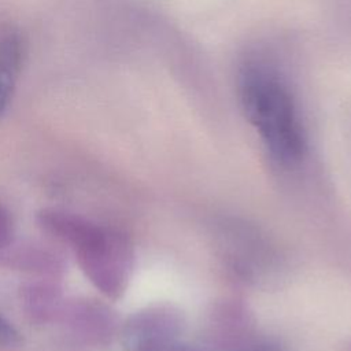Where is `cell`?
Segmentation results:
<instances>
[{
	"label": "cell",
	"instance_id": "obj_7",
	"mask_svg": "<svg viewBox=\"0 0 351 351\" xmlns=\"http://www.w3.org/2000/svg\"><path fill=\"white\" fill-rule=\"evenodd\" d=\"M21 296L27 317L37 324L53 322L63 300L60 289L48 280L26 284Z\"/></svg>",
	"mask_w": 351,
	"mask_h": 351
},
{
	"label": "cell",
	"instance_id": "obj_2",
	"mask_svg": "<svg viewBox=\"0 0 351 351\" xmlns=\"http://www.w3.org/2000/svg\"><path fill=\"white\" fill-rule=\"evenodd\" d=\"M36 221L44 233L67 245L92 285L110 299L125 292L133 266V248L119 230L62 208H41Z\"/></svg>",
	"mask_w": 351,
	"mask_h": 351
},
{
	"label": "cell",
	"instance_id": "obj_9",
	"mask_svg": "<svg viewBox=\"0 0 351 351\" xmlns=\"http://www.w3.org/2000/svg\"><path fill=\"white\" fill-rule=\"evenodd\" d=\"M22 343V336L18 329L7 321L3 315H0V347H18Z\"/></svg>",
	"mask_w": 351,
	"mask_h": 351
},
{
	"label": "cell",
	"instance_id": "obj_6",
	"mask_svg": "<svg viewBox=\"0 0 351 351\" xmlns=\"http://www.w3.org/2000/svg\"><path fill=\"white\" fill-rule=\"evenodd\" d=\"M0 258L11 267L41 276H56L64 267L63 259L56 251L34 243L18 247L11 244L0 251Z\"/></svg>",
	"mask_w": 351,
	"mask_h": 351
},
{
	"label": "cell",
	"instance_id": "obj_1",
	"mask_svg": "<svg viewBox=\"0 0 351 351\" xmlns=\"http://www.w3.org/2000/svg\"><path fill=\"white\" fill-rule=\"evenodd\" d=\"M237 86L241 108L270 155L284 166L299 163L307 151L306 130L284 75L254 59L241 66Z\"/></svg>",
	"mask_w": 351,
	"mask_h": 351
},
{
	"label": "cell",
	"instance_id": "obj_5",
	"mask_svg": "<svg viewBox=\"0 0 351 351\" xmlns=\"http://www.w3.org/2000/svg\"><path fill=\"white\" fill-rule=\"evenodd\" d=\"M23 43L12 26H0V119L12 99L22 66Z\"/></svg>",
	"mask_w": 351,
	"mask_h": 351
},
{
	"label": "cell",
	"instance_id": "obj_4",
	"mask_svg": "<svg viewBox=\"0 0 351 351\" xmlns=\"http://www.w3.org/2000/svg\"><path fill=\"white\" fill-rule=\"evenodd\" d=\"M53 322L73 340L93 347L111 341L118 326L111 308L93 299H63Z\"/></svg>",
	"mask_w": 351,
	"mask_h": 351
},
{
	"label": "cell",
	"instance_id": "obj_8",
	"mask_svg": "<svg viewBox=\"0 0 351 351\" xmlns=\"http://www.w3.org/2000/svg\"><path fill=\"white\" fill-rule=\"evenodd\" d=\"M15 225L10 211L0 204V251L10 247L14 241Z\"/></svg>",
	"mask_w": 351,
	"mask_h": 351
},
{
	"label": "cell",
	"instance_id": "obj_3",
	"mask_svg": "<svg viewBox=\"0 0 351 351\" xmlns=\"http://www.w3.org/2000/svg\"><path fill=\"white\" fill-rule=\"evenodd\" d=\"M182 319L171 308L149 307L130 315L121 328L125 351H206L182 339Z\"/></svg>",
	"mask_w": 351,
	"mask_h": 351
}]
</instances>
